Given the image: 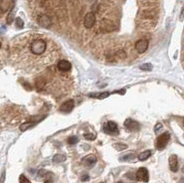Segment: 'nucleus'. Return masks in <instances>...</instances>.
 <instances>
[{"mask_svg": "<svg viewBox=\"0 0 184 183\" xmlns=\"http://www.w3.org/2000/svg\"><path fill=\"white\" fill-rule=\"evenodd\" d=\"M52 44L53 42L51 40H47L43 36L33 34L26 39L23 49L28 52V56H30L31 60L34 58L36 65L37 63L39 65H48L56 58L55 56H52L54 50Z\"/></svg>", "mask_w": 184, "mask_h": 183, "instance_id": "f257e3e1", "label": "nucleus"}, {"mask_svg": "<svg viewBox=\"0 0 184 183\" xmlns=\"http://www.w3.org/2000/svg\"><path fill=\"white\" fill-rule=\"evenodd\" d=\"M169 139H170V134L168 132H164L161 135H159L157 137V144H156L157 148L158 150L164 149L167 146Z\"/></svg>", "mask_w": 184, "mask_h": 183, "instance_id": "f03ea898", "label": "nucleus"}, {"mask_svg": "<svg viewBox=\"0 0 184 183\" xmlns=\"http://www.w3.org/2000/svg\"><path fill=\"white\" fill-rule=\"evenodd\" d=\"M136 180H141L144 182H148L149 180V174H148V170L146 167H140L139 169L137 170L136 174Z\"/></svg>", "mask_w": 184, "mask_h": 183, "instance_id": "7ed1b4c3", "label": "nucleus"}, {"mask_svg": "<svg viewBox=\"0 0 184 183\" xmlns=\"http://www.w3.org/2000/svg\"><path fill=\"white\" fill-rule=\"evenodd\" d=\"M148 40H145V39H141V40H137L136 42H135V45H134V47H135V50L139 53V54H144L147 50V48H148Z\"/></svg>", "mask_w": 184, "mask_h": 183, "instance_id": "20e7f679", "label": "nucleus"}, {"mask_svg": "<svg viewBox=\"0 0 184 183\" xmlns=\"http://www.w3.org/2000/svg\"><path fill=\"white\" fill-rule=\"evenodd\" d=\"M15 1L14 0H1L0 2V9H1V13L4 14L9 10H12L14 8Z\"/></svg>", "mask_w": 184, "mask_h": 183, "instance_id": "39448f33", "label": "nucleus"}, {"mask_svg": "<svg viewBox=\"0 0 184 183\" xmlns=\"http://www.w3.org/2000/svg\"><path fill=\"white\" fill-rule=\"evenodd\" d=\"M96 22V16L93 12H88L85 19H84V26L87 28V29H90L94 26Z\"/></svg>", "mask_w": 184, "mask_h": 183, "instance_id": "423d86ee", "label": "nucleus"}, {"mask_svg": "<svg viewBox=\"0 0 184 183\" xmlns=\"http://www.w3.org/2000/svg\"><path fill=\"white\" fill-rule=\"evenodd\" d=\"M37 21L39 23L40 26L43 27V28H49L51 25H52V20L51 19L45 14H42V15H40L38 18H37Z\"/></svg>", "mask_w": 184, "mask_h": 183, "instance_id": "0eeeda50", "label": "nucleus"}, {"mask_svg": "<svg viewBox=\"0 0 184 183\" xmlns=\"http://www.w3.org/2000/svg\"><path fill=\"white\" fill-rule=\"evenodd\" d=\"M124 127L128 129L129 131H138L140 129V125L137 121L132 120V119H127L124 121Z\"/></svg>", "mask_w": 184, "mask_h": 183, "instance_id": "6e6552de", "label": "nucleus"}, {"mask_svg": "<svg viewBox=\"0 0 184 183\" xmlns=\"http://www.w3.org/2000/svg\"><path fill=\"white\" fill-rule=\"evenodd\" d=\"M57 68H58V70L61 71V72H68V71L71 70L72 65H71V64H70L68 61H66V60H60V61L58 62V64H57Z\"/></svg>", "mask_w": 184, "mask_h": 183, "instance_id": "1a4fd4ad", "label": "nucleus"}, {"mask_svg": "<svg viewBox=\"0 0 184 183\" xmlns=\"http://www.w3.org/2000/svg\"><path fill=\"white\" fill-rule=\"evenodd\" d=\"M168 163H169V168L172 172H177L178 168H179V164H178V157L176 155H172L169 157L168 159Z\"/></svg>", "mask_w": 184, "mask_h": 183, "instance_id": "9d476101", "label": "nucleus"}, {"mask_svg": "<svg viewBox=\"0 0 184 183\" xmlns=\"http://www.w3.org/2000/svg\"><path fill=\"white\" fill-rule=\"evenodd\" d=\"M75 106V103H74V100H67L65 102H64L61 107H60V111L62 112H70L73 108Z\"/></svg>", "mask_w": 184, "mask_h": 183, "instance_id": "9b49d317", "label": "nucleus"}, {"mask_svg": "<svg viewBox=\"0 0 184 183\" xmlns=\"http://www.w3.org/2000/svg\"><path fill=\"white\" fill-rule=\"evenodd\" d=\"M105 132H109V133H117L119 132L117 124L113 121H108L107 125L105 127Z\"/></svg>", "mask_w": 184, "mask_h": 183, "instance_id": "f8f14e48", "label": "nucleus"}, {"mask_svg": "<svg viewBox=\"0 0 184 183\" xmlns=\"http://www.w3.org/2000/svg\"><path fill=\"white\" fill-rule=\"evenodd\" d=\"M83 162L84 164H86L87 166H92L94 165L96 162H97V158L94 157V156H89V157H87L83 159Z\"/></svg>", "mask_w": 184, "mask_h": 183, "instance_id": "ddd939ff", "label": "nucleus"}, {"mask_svg": "<svg viewBox=\"0 0 184 183\" xmlns=\"http://www.w3.org/2000/svg\"><path fill=\"white\" fill-rule=\"evenodd\" d=\"M150 156H151V151L147 150V151H144V152L139 154V156H138V159H139L140 161H145L147 158H149Z\"/></svg>", "mask_w": 184, "mask_h": 183, "instance_id": "4468645a", "label": "nucleus"}, {"mask_svg": "<svg viewBox=\"0 0 184 183\" xmlns=\"http://www.w3.org/2000/svg\"><path fill=\"white\" fill-rule=\"evenodd\" d=\"M34 124H35V122H33L32 121H27V122L22 123V124L19 126V129H20V131H21V132H25L26 130H28L30 127L33 126Z\"/></svg>", "mask_w": 184, "mask_h": 183, "instance_id": "2eb2a0df", "label": "nucleus"}, {"mask_svg": "<svg viewBox=\"0 0 184 183\" xmlns=\"http://www.w3.org/2000/svg\"><path fill=\"white\" fill-rule=\"evenodd\" d=\"M65 160H66V157L64 156V155H60V154L55 155L54 157V158H53V161L55 163H62V162H64Z\"/></svg>", "mask_w": 184, "mask_h": 183, "instance_id": "dca6fc26", "label": "nucleus"}, {"mask_svg": "<svg viewBox=\"0 0 184 183\" xmlns=\"http://www.w3.org/2000/svg\"><path fill=\"white\" fill-rule=\"evenodd\" d=\"M110 96V92H103V93H99V94H96V95H90V97H95L99 100H103V99H106Z\"/></svg>", "mask_w": 184, "mask_h": 183, "instance_id": "f3484780", "label": "nucleus"}, {"mask_svg": "<svg viewBox=\"0 0 184 183\" xmlns=\"http://www.w3.org/2000/svg\"><path fill=\"white\" fill-rule=\"evenodd\" d=\"M152 68H153V66H152V65L149 64V63H147V64H143V65L140 66V69L143 70V71H151Z\"/></svg>", "mask_w": 184, "mask_h": 183, "instance_id": "a211bd4d", "label": "nucleus"}, {"mask_svg": "<svg viewBox=\"0 0 184 183\" xmlns=\"http://www.w3.org/2000/svg\"><path fill=\"white\" fill-rule=\"evenodd\" d=\"M77 142H78V139H77L76 136H70L67 139V143L69 145H76Z\"/></svg>", "mask_w": 184, "mask_h": 183, "instance_id": "6ab92c4d", "label": "nucleus"}, {"mask_svg": "<svg viewBox=\"0 0 184 183\" xmlns=\"http://www.w3.org/2000/svg\"><path fill=\"white\" fill-rule=\"evenodd\" d=\"M84 137H85V139H87V140L93 141L96 138V135L93 134V133H86V134H84Z\"/></svg>", "mask_w": 184, "mask_h": 183, "instance_id": "aec40b11", "label": "nucleus"}, {"mask_svg": "<svg viewBox=\"0 0 184 183\" xmlns=\"http://www.w3.org/2000/svg\"><path fill=\"white\" fill-rule=\"evenodd\" d=\"M53 182V174L47 172V174L45 175V181L44 183H51Z\"/></svg>", "mask_w": 184, "mask_h": 183, "instance_id": "412c9836", "label": "nucleus"}, {"mask_svg": "<svg viewBox=\"0 0 184 183\" xmlns=\"http://www.w3.org/2000/svg\"><path fill=\"white\" fill-rule=\"evenodd\" d=\"M113 146H114L118 151H122V150L127 148V146H126V145H123V144H114Z\"/></svg>", "mask_w": 184, "mask_h": 183, "instance_id": "4be33fe9", "label": "nucleus"}, {"mask_svg": "<svg viewBox=\"0 0 184 183\" xmlns=\"http://www.w3.org/2000/svg\"><path fill=\"white\" fill-rule=\"evenodd\" d=\"M13 9L12 10H10V12H9V16H8V18H7V23L8 24H11L12 23V21H13Z\"/></svg>", "mask_w": 184, "mask_h": 183, "instance_id": "5701e85b", "label": "nucleus"}, {"mask_svg": "<svg viewBox=\"0 0 184 183\" xmlns=\"http://www.w3.org/2000/svg\"><path fill=\"white\" fill-rule=\"evenodd\" d=\"M19 183H30V181L25 177V175L21 174L19 176Z\"/></svg>", "mask_w": 184, "mask_h": 183, "instance_id": "b1692460", "label": "nucleus"}, {"mask_svg": "<svg viewBox=\"0 0 184 183\" xmlns=\"http://www.w3.org/2000/svg\"><path fill=\"white\" fill-rule=\"evenodd\" d=\"M23 25H24L23 20H22L20 18H17V19H16V26H17L18 28H22Z\"/></svg>", "mask_w": 184, "mask_h": 183, "instance_id": "393cba45", "label": "nucleus"}, {"mask_svg": "<svg viewBox=\"0 0 184 183\" xmlns=\"http://www.w3.org/2000/svg\"><path fill=\"white\" fill-rule=\"evenodd\" d=\"M117 55H120V57H122V58H124L125 56H126V54L123 52V51H120L118 54H117Z\"/></svg>", "mask_w": 184, "mask_h": 183, "instance_id": "a878e982", "label": "nucleus"}, {"mask_svg": "<svg viewBox=\"0 0 184 183\" xmlns=\"http://www.w3.org/2000/svg\"><path fill=\"white\" fill-rule=\"evenodd\" d=\"M128 158H130V159H133V158H134V156H133V155H129V156L124 157L122 158V159H123V160H129Z\"/></svg>", "mask_w": 184, "mask_h": 183, "instance_id": "bb28decb", "label": "nucleus"}, {"mask_svg": "<svg viewBox=\"0 0 184 183\" xmlns=\"http://www.w3.org/2000/svg\"><path fill=\"white\" fill-rule=\"evenodd\" d=\"M88 179H89V176H88V175H84V176L81 177V180H82V181H87V180H88Z\"/></svg>", "mask_w": 184, "mask_h": 183, "instance_id": "cd10ccee", "label": "nucleus"}, {"mask_svg": "<svg viewBox=\"0 0 184 183\" xmlns=\"http://www.w3.org/2000/svg\"><path fill=\"white\" fill-rule=\"evenodd\" d=\"M159 128H162V125H161L160 123H157V126L155 127V130H156V132H157Z\"/></svg>", "mask_w": 184, "mask_h": 183, "instance_id": "c85d7f7f", "label": "nucleus"}, {"mask_svg": "<svg viewBox=\"0 0 184 183\" xmlns=\"http://www.w3.org/2000/svg\"><path fill=\"white\" fill-rule=\"evenodd\" d=\"M4 180H5V171H3V173H2V180H1V183H4Z\"/></svg>", "mask_w": 184, "mask_h": 183, "instance_id": "c756f323", "label": "nucleus"}, {"mask_svg": "<svg viewBox=\"0 0 184 183\" xmlns=\"http://www.w3.org/2000/svg\"><path fill=\"white\" fill-rule=\"evenodd\" d=\"M183 18H184V9L182 10V12H181V15H180V19H183Z\"/></svg>", "mask_w": 184, "mask_h": 183, "instance_id": "7c9ffc66", "label": "nucleus"}, {"mask_svg": "<svg viewBox=\"0 0 184 183\" xmlns=\"http://www.w3.org/2000/svg\"><path fill=\"white\" fill-rule=\"evenodd\" d=\"M182 172H183V173H184V166H183V167H182Z\"/></svg>", "mask_w": 184, "mask_h": 183, "instance_id": "2f4dec72", "label": "nucleus"}, {"mask_svg": "<svg viewBox=\"0 0 184 183\" xmlns=\"http://www.w3.org/2000/svg\"><path fill=\"white\" fill-rule=\"evenodd\" d=\"M117 183H123V182H122V181H119V182H117Z\"/></svg>", "mask_w": 184, "mask_h": 183, "instance_id": "473e14b6", "label": "nucleus"}]
</instances>
